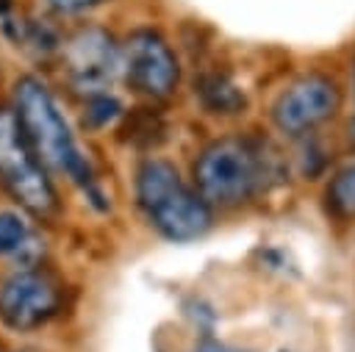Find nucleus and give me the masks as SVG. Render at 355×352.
<instances>
[{
	"label": "nucleus",
	"mask_w": 355,
	"mask_h": 352,
	"mask_svg": "<svg viewBox=\"0 0 355 352\" xmlns=\"http://www.w3.org/2000/svg\"><path fill=\"white\" fill-rule=\"evenodd\" d=\"M288 175V158L263 136L225 133L208 141L191 166V183L211 208H241L261 200Z\"/></svg>",
	"instance_id": "1"
},
{
	"label": "nucleus",
	"mask_w": 355,
	"mask_h": 352,
	"mask_svg": "<svg viewBox=\"0 0 355 352\" xmlns=\"http://www.w3.org/2000/svg\"><path fill=\"white\" fill-rule=\"evenodd\" d=\"M14 116L28 139V144L33 147V152L39 155V161L58 172L67 175L72 183H78L94 202L103 200L92 175V166L86 161V155L80 152L64 114L58 111L53 94L47 91L44 83H39L36 78H19L14 86Z\"/></svg>",
	"instance_id": "2"
},
{
	"label": "nucleus",
	"mask_w": 355,
	"mask_h": 352,
	"mask_svg": "<svg viewBox=\"0 0 355 352\" xmlns=\"http://www.w3.org/2000/svg\"><path fill=\"white\" fill-rule=\"evenodd\" d=\"M136 202L155 233L175 244L202 238L214 225V208L197 186L186 183L175 164L155 155L136 169Z\"/></svg>",
	"instance_id": "3"
},
{
	"label": "nucleus",
	"mask_w": 355,
	"mask_h": 352,
	"mask_svg": "<svg viewBox=\"0 0 355 352\" xmlns=\"http://www.w3.org/2000/svg\"><path fill=\"white\" fill-rule=\"evenodd\" d=\"M341 111L344 83L333 72L308 69L277 91V97L269 105V119L280 136L297 141L336 122Z\"/></svg>",
	"instance_id": "4"
},
{
	"label": "nucleus",
	"mask_w": 355,
	"mask_h": 352,
	"mask_svg": "<svg viewBox=\"0 0 355 352\" xmlns=\"http://www.w3.org/2000/svg\"><path fill=\"white\" fill-rule=\"evenodd\" d=\"M0 186L33 216H50L58 208L47 166L28 144L14 111H0Z\"/></svg>",
	"instance_id": "5"
},
{
	"label": "nucleus",
	"mask_w": 355,
	"mask_h": 352,
	"mask_svg": "<svg viewBox=\"0 0 355 352\" xmlns=\"http://www.w3.org/2000/svg\"><path fill=\"white\" fill-rule=\"evenodd\" d=\"M122 75L144 97L166 100L180 83V64L155 30H136L122 44Z\"/></svg>",
	"instance_id": "6"
},
{
	"label": "nucleus",
	"mask_w": 355,
	"mask_h": 352,
	"mask_svg": "<svg viewBox=\"0 0 355 352\" xmlns=\"http://www.w3.org/2000/svg\"><path fill=\"white\" fill-rule=\"evenodd\" d=\"M61 283L44 269H22L0 285V319L19 333L47 324L61 310Z\"/></svg>",
	"instance_id": "7"
},
{
	"label": "nucleus",
	"mask_w": 355,
	"mask_h": 352,
	"mask_svg": "<svg viewBox=\"0 0 355 352\" xmlns=\"http://www.w3.org/2000/svg\"><path fill=\"white\" fill-rule=\"evenodd\" d=\"M64 67L78 89L100 91L116 72H122V47L100 28H83L64 44Z\"/></svg>",
	"instance_id": "8"
},
{
	"label": "nucleus",
	"mask_w": 355,
	"mask_h": 352,
	"mask_svg": "<svg viewBox=\"0 0 355 352\" xmlns=\"http://www.w3.org/2000/svg\"><path fill=\"white\" fill-rule=\"evenodd\" d=\"M322 205L330 222L355 225V158L330 169L322 188Z\"/></svg>",
	"instance_id": "9"
},
{
	"label": "nucleus",
	"mask_w": 355,
	"mask_h": 352,
	"mask_svg": "<svg viewBox=\"0 0 355 352\" xmlns=\"http://www.w3.org/2000/svg\"><path fill=\"white\" fill-rule=\"evenodd\" d=\"M194 91L205 111L219 116H236L247 108V94L239 89V83L225 72H202L194 83Z\"/></svg>",
	"instance_id": "10"
},
{
	"label": "nucleus",
	"mask_w": 355,
	"mask_h": 352,
	"mask_svg": "<svg viewBox=\"0 0 355 352\" xmlns=\"http://www.w3.org/2000/svg\"><path fill=\"white\" fill-rule=\"evenodd\" d=\"M297 144H300L297 169H300L302 177L316 180V177H322L327 169H333V155L327 152V147H324V141L319 139V133L302 136V139H297Z\"/></svg>",
	"instance_id": "11"
},
{
	"label": "nucleus",
	"mask_w": 355,
	"mask_h": 352,
	"mask_svg": "<svg viewBox=\"0 0 355 352\" xmlns=\"http://www.w3.org/2000/svg\"><path fill=\"white\" fill-rule=\"evenodd\" d=\"M28 241V227L17 213H0V255L19 252Z\"/></svg>",
	"instance_id": "12"
},
{
	"label": "nucleus",
	"mask_w": 355,
	"mask_h": 352,
	"mask_svg": "<svg viewBox=\"0 0 355 352\" xmlns=\"http://www.w3.org/2000/svg\"><path fill=\"white\" fill-rule=\"evenodd\" d=\"M53 8L64 11V14H78V11H86V8H94L105 0H47Z\"/></svg>",
	"instance_id": "13"
},
{
	"label": "nucleus",
	"mask_w": 355,
	"mask_h": 352,
	"mask_svg": "<svg viewBox=\"0 0 355 352\" xmlns=\"http://www.w3.org/2000/svg\"><path fill=\"white\" fill-rule=\"evenodd\" d=\"M189 352H244V349H236V346L222 344V341H216V338H205V341L194 344Z\"/></svg>",
	"instance_id": "14"
},
{
	"label": "nucleus",
	"mask_w": 355,
	"mask_h": 352,
	"mask_svg": "<svg viewBox=\"0 0 355 352\" xmlns=\"http://www.w3.org/2000/svg\"><path fill=\"white\" fill-rule=\"evenodd\" d=\"M344 141H347V147H349V152L355 155V111L347 116V122H344Z\"/></svg>",
	"instance_id": "15"
},
{
	"label": "nucleus",
	"mask_w": 355,
	"mask_h": 352,
	"mask_svg": "<svg viewBox=\"0 0 355 352\" xmlns=\"http://www.w3.org/2000/svg\"><path fill=\"white\" fill-rule=\"evenodd\" d=\"M349 86H352V97H355V53H352V69H349Z\"/></svg>",
	"instance_id": "16"
}]
</instances>
